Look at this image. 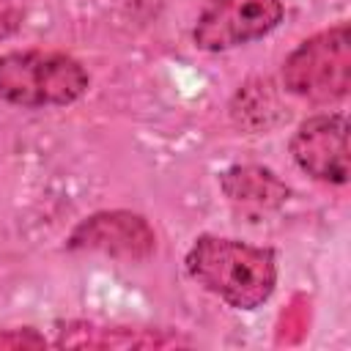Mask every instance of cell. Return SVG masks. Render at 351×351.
I'll list each match as a JSON object with an SVG mask.
<instances>
[{"label":"cell","instance_id":"9","mask_svg":"<svg viewBox=\"0 0 351 351\" xmlns=\"http://www.w3.org/2000/svg\"><path fill=\"white\" fill-rule=\"evenodd\" d=\"M0 36H3V27H0Z\"/></svg>","mask_w":351,"mask_h":351},{"label":"cell","instance_id":"2","mask_svg":"<svg viewBox=\"0 0 351 351\" xmlns=\"http://www.w3.org/2000/svg\"><path fill=\"white\" fill-rule=\"evenodd\" d=\"M90 85L80 60L66 52L22 49L0 55V99L16 107H63Z\"/></svg>","mask_w":351,"mask_h":351},{"label":"cell","instance_id":"1","mask_svg":"<svg viewBox=\"0 0 351 351\" xmlns=\"http://www.w3.org/2000/svg\"><path fill=\"white\" fill-rule=\"evenodd\" d=\"M186 271L200 288L236 310L261 307L277 285L274 250L225 236H200L186 252Z\"/></svg>","mask_w":351,"mask_h":351},{"label":"cell","instance_id":"5","mask_svg":"<svg viewBox=\"0 0 351 351\" xmlns=\"http://www.w3.org/2000/svg\"><path fill=\"white\" fill-rule=\"evenodd\" d=\"M293 162L324 184L348 181V121L340 112L313 115L291 137Z\"/></svg>","mask_w":351,"mask_h":351},{"label":"cell","instance_id":"3","mask_svg":"<svg viewBox=\"0 0 351 351\" xmlns=\"http://www.w3.org/2000/svg\"><path fill=\"white\" fill-rule=\"evenodd\" d=\"M285 88L307 101H337L351 88V33L340 22L302 41L282 63Z\"/></svg>","mask_w":351,"mask_h":351},{"label":"cell","instance_id":"6","mask_svg":"<svg viewBox=\"0 0 351 351\" xmlns=\"http://www.w3.org/2000/svg\"><path fill=\"white\" fill-rule=\"evenodd\" d=\"M186 340L165 335V332H148V329H99L88 324H71L69 329H60L58 346H88V348H162V346H181Z\"/></svg>","mask_w":351,"mask_h":351},{"label":"cell","instance_id":"7","mask_svg":"<svg viewBox=\"0 0 351 351\" xmlns=\"http://www.w3.org/2000/svg\"><path fill=\"white\" fill-rule=\"evenodd\" d=\"M228 178H233V181H239V186H233V184H225V192L233 197V200H258V203H266V197H274V200H280L282 195H271L269 192V186H277L280 181L269 173V170H258V167H236V170H228L225 173Z\"/></svg>","mask_w":351,"mask_h":351},{"label":"cell","instance_id":"4","mask_svg":"<svg viewBox=\"0 0 351 351\" xmlns=\"http://www.w3.org/2000/svg\"><path fill=\"white\" fill-rule=\"evenodd\" d=\"M280 0H208L200 11L192 38L206 52L230 49L263 38L282 22Z\"/></svg>","mask_w":351,"mask_h":351},{"label":"cell","instance_id":"8","mask_svg":"<svg viewBox=\"0 0 351 351\" xmlns=\"http://www.w3.org/2000/svg\"><path fill=\"white\" fill-rule=\"evenodd\" d=\"M0 346H11V348H16V346H44V337H38V335H33V332H8V335H0Z\"/></svg>","mask_w":351,"mask_h":351}]
</instances>
